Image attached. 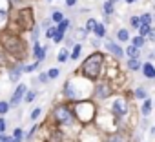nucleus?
I'll return each instance as SVG.
<instances>
[{"label":"nucleus","mask_w":155,"mask_h":142,"mask_svg":"<svg viewBox=\"0 0 155 142\" xmlns=\"http://www.w3.org/2000/svg\"><path fill=\"white\" fill-rule=\"evenodd\" d=\"M79 55H81V46H75V49L71 53V58H79Z\"/></svg>","instance_id":"a878e982"},{"label":"nucleus","mask_w":155,"mask_h":142,"mask_svg":"<svg viewBox=\"0 0 155 142\" xmlns=\"http://www.w3.org/2000/svg\"><path fill=\"white\" fill-rule=\"evenodd\" d=\"M153 18H155V17H153Z\"/></svg>","instance_id":"a19ab883"},{"label":"nucleus","mask_w":155,"mask_h":142,"mask_svg":"<svg viewBox=\"0 0 155 142\" xmlns=\"http://www.w3.org/2000/svg\"><path fill=\"white\" fill-rule=\"evenodd\" d=\"M24 95H26V88H24V86H18V88H17V91H15V95H13V98H11V104H15V106H17V104L24 98Z\"/></svg>","instance_id":"6e6552de"},{"label":"nucleus","mask_w":155,"mask_h":142,"mask_svg":"<svg viewBox=\"0 0 155 142\" xmlns=\"http://www.w3.org/2000/svg\"><path fill=\"white\" fill-rule=\"evenodd\" d=\"M113 111H115L119 117L126 115V111H128V106H126V102H124L122 98H117V100L113 102Z\"/></svg>","instance_id":"423d86ee"},{"label":"nucleus","mask_w":155,"mask_h":142,"mask_svg":"<svg viewBox=\"0 0 155 142\" xmlns=\"http://www.w3.org/2000/svg\"><path fill=\"white\" fill-rule=\"evenodd\" d=\"M126 53L130 55V58H133V56H139V47H135V46H130V47L126 49Z\"/></svg>","instance_id":"ddd939ff"},{"label":"nucleus","mask_w":155,"mask_h":142,"mask_svg":"<svg viewBox=\"0 0 155 142\" xmlns=\"http://www.w3.org/2000/svg\"><path fill=\"white\" fill-rule=\"evenodd\" d=\"M68 58V49H62L60 53H58V62H64Z\"/></svg>","instance_id":"393cba45"},{"label":"nucleus","mask_w":155,"mask_h":142,"mask_svg":"<svg viewBox=\"0 0 155 142\" xmlns=\"http://www.w3.org/2000/svg\"><path fill=\"white\" fill-rule=\"evenodd\" d=\"M55 117L60 124H66V126H71L73 124V111L66 106H58L55 109Z\"/></svg>","instance_id":"20e7f679"},{"label":"nucleus","mask_w":155,"mask_h":142,"mask_svg":"<svg viewBox=\"0 0 155 142\" xmlns=\"http://www.w3.org/2000/svg\"><path fill=\"white\" fill-rule=\"evenodd\" d=\"M95 33H97V37H104V33H106V27H104L102 24H95Z\"/></svg>","instance_id":"2eb2a0df"},{"label":"nucleus","mask_w":155,"mask_h":142,"mask_svg":"<svg viewBox=\"0 0 155 142\" xmlns=\"http://www.w3.org/2000/svg\"><path fill=\"white\" fill-rule=\"evenodd\" d=\"M106 47H108V51H110V53H113L117 58H120V56L124 55V51H122L115 42H111V40H108V42H106Z\"/></svg>","instance_id":"0eeeda50"},{"label":"nucleus","mask_w":155,"mask_h":142,"mask_svg":"<svg viewBox=\"0 0 155 142\" xmlns=\"http://www.w3.org/2000/svg\"><path fill=\"white\" fill-rule=\"evenodd\" d=\"M95 24H97V20L90 18V20H88V24H86V31H91V29H95Z\"/></svg>","instance_id":"412c9836"},{"label":"nucleus","mask_w":155,"mask_h":142,"mask_svg":"<svg viewBox=\"0 0 155 142\" xmlns=\"http://www.w3.org/2000/svg\"><path fill=\"white\" fill-rule=\"evenodd\" d=\"M126 2H128V4H133V2H137V0H126Z\"/></svg>","instance_id":"58836bf2"},{"label":"nucleus","mask_w":155,"mask_h":142,"mask_svg":"<svg viewBox=\"0 0 155 142\" xmlns=\"http://www.w3.org/2000/svg\"><path fill=\"white\" fill-rule=\"evenodd\" d=\"M101 67H102V53H93L91 56L86 58V62L82 64L84 69V75L88 79H97L101 73Z\"/></svg>","instance_id":"f257e3e1"},{"label":"nucleus","mask_w":155,"mask_h":142,"mask_svg":"<svg viewBox=\"0 0 155 142\" xmlns=\"http://www.w3.org/2000/svg\"><path fill=\"white\" fill-rule=\"evenodd\" d=\"M104 11H106L108 15H110V13L113 11V2H111V0H110V2H106V4H104Z\"/></svg>","instance_id":"b1692460"},{"label":"nucleus","mask_w":155,"mask_h":142,"mask_svg":"<svg viewBox=\"0 0 155 142\" xmlns=\"http://www.w3.org/2000/svg\"><path fill=\"white\" fill-rule=\"evenodd\" d=\"M48 75H49V79H55V77H58V69H57V67H55V69H51Z\"/></svg>","instance_id":"72a5a7b5"},{"label":"nucleus","mask_w":155,"mask_h":142,"mask_svg":"<svg viewBox=\"0 0 155 142\" xmlns=\"http://www.w3.org/2000/svg\"><path fill=\"white\" fill-rule=\"evenodd\" d=\"M53 37H55V38H53L55 42H60V40L64 38V33H60V31H57V29H55V35H53Z\"/></svg>","instance_id":"c756f323"},{"label":"nucleus","mask_w":155,"mask_h":142,"mask_svg":"<svg viewBox=\"0 0 155 142\" xmlns=\"http://www.w3.org/2000/svg\"><path fill=\"white\" fill-rule=\"evenodd\" d=\"M4 46H6V49L9 53H13L17 56H22L24 55V46H22V42L17 37H6L4 38Z\"/></svg>","instance_id":"7ed1b4c3"},{"label":"nucleus","mask_w":155,"mask_h":142,"mask_svg":"<svg viewBox=\"0 0 155 142\" xmlns=\"http://www.w3.org/2000/svg\"><path fill=\"white\" fill-rule=\"evenodd\" d=\"M68 26H69V20H60V22H58V29H57V31H60V33H64Z\"/></svg>","instance_id":"f3484780"},{"label":"nucleus","mask_w":155,"mask_h":142,"mask_svg":"<svg viewBox=\"0 0 155 142\" xmlns=\"http://www.w3.org/2000/svg\"><path fill=\"white\" fill-rule=\"evenodd\" d=\"M53 20H55V22H60V20H64V18H62V13L55 11V13H53Z\"/></svg>","instance_id":"473e14b6"},{"label":"nucleus","mask_w":155,"mask_h":142,"mask_svg":"<svg viewBox=\"0 0 155 142\" xmlns=\"http://www.w3.org/2000/svg\"><path fill=\"white\" fill-rule=\"evenodd\" d=\"M6 18H8V13H6V9H0V26H4Z\"/></svg>","instance_id":"5701e85b"},{"label":"nucleus","mask_w":155,"mask_h":142,"mask_svg":"<svg viewBox=\"0 0 155 142\" xmlns=\"http://www.w3.org/2000/svg\"><path fill=\"white\" fill-rule=\"evenodd\" d=\"M142 73H144V77H148V79H155V67H153L151 64H144V66H142Z\"/></svg>","instance_id":"1a4fd4ad"},{"label":"nucleus","mask_w":155,"mask_h":142,"mask_svg":"<svg viewBox=\"0 0 155 142\" xmlns=\"http://www.w3.org/2000/svg\"><path fill=\"white\" fill-rule=\"evenodd\" d=\"M135 97H137V98H146L148 95H146V91H144L142 88H137V89H135Z\"/></svg>","instance_id":"a211bd4d"},{"label":"nucleus","mask_w":155,"mask_h":142,"mask_svg":"<svg viewBox=\"0 0 155 142\" xmlns=\"http://www.w3.org/2000/svg\"><path fill=\"white\" fill-rule=\"evenodd\" d=\"M139 29H140V35L144 37V35L150 33V24H142V26H139Z\"/></svg>","instance_id":"6ab92c4d"},{"label":"nucleus","mask_w":155,"mask_h":142,"mask_svg":"<svg viewBox=\"0 0 155 142\" xmlns=\"http://www.w3.org/2000/svg\"><path fill=\"white\" fill-rule=\"evenodd\" d=\"M142 44H144V38H142V35H140V37H135V38H133V46H135V47H140Z\"/></svg>","instance_id":"aec40b11"},{"label":"nucleus","mask_w":155,"mask_h":142,"mask_svg":"<svg viewBox=\"0 0 155 142\" xmlns=\"http://www.w3.org/2000/svg\"><path fill=\"white\" fill-rule=\"evenodd\" d=\"M8 102H0V115H4V113H8Z\"/></svg>","instance_id":"bb28decb"},{"label":"nucleus","mask_w":155,"mask_h":142,"mask_svg":"<svg viewBox=\"0 0 155 142\" xmlns=\"http://www.w3.org/2000/svg\"><path fill=\"white\" fill-rule=\"evenodd\" d=\"M110 93H111V89H110V86L106 82L99 84L97 89H95V97H99V98H106V97H110Z\"/></svg>","instance_id":"39448f33"},{"label":"nucleus","mask_w":155,"mask_h":142,"mask_svg":"<svg viewBox=\"0 0 155 142\" xmlns=\"http://www.w3.org/2000/svg\"><path fill=\"white\" fill-rule=\"evenodd\" d=\"M117 37H119V40H122V42H124V40H128V31H126V29H120Z\"/></svg>","instance_id":"4be33fe9"},{"label":"nucleus","mask_w":155,"mask_h":142,"mask_svg":"<svg viewBox=\"0 0 155 142\" xmlns=\"http://www.w3.org/2000/svg\"><path fill=\"white\" fill-rule=\"evenodd\" d=\"M38 67V62H35V64H29V66H24L22 67V71H26V73H31V71H35Z\"/></svg>","instance_id":"dca6fc26"},{"label":"nucleus","mask_w":155,"mask_h":142,"mask_svg":"<svg viewBox=\"0 0 155 142\" xmlns=\"http://www.w3.org/2000/svg\"><path fill=\"white\" fill-rule=\"evenodd\" d=\"M108 142H128V137H126L124 133H117V135L110 137V140H108Z\"/></svg>","instance_id":"9d476101"},{"label":"nucleus","mask_w":155,"mask_h":142,"mask_svg":"<svg viewBox=\"0 0 155 142\" xmlns=\"http://www.w3.org/2000/svg\"><path fill=\"white\" fill-rule=\"evenodd\" d=\"M40 111H42L40 108H37V109H33V113H31V118H37V117L40 115Z\"/></svg>","instance_id":"f704fd0d"},{"label":"nucleus","mask_w":155,"mask_h":142,"mask_svg":"<svg viewBox=\"0 0 155 142\" xmlns=\"http://www.w3.org/2000/svg\"><path fill=\"white\" fill-rule=\"evenodd\" d=\"M2 138H4V135H0V140H2Z\"/></svg>","instance_id":"ea45409f"},{"label":"nucleus","mask_w":155,"mask_h":142,"mask_svg":"<svg viewBox=\"0 0 155 142\" xmlns=\"http://www.w3.org/2000/svg\"><path fill=\"white\" fill-rule=\"evenodd\" d=\"M148 37H150V40H151V42H155V29H150Z\"/></svg>","instance_id":"c9c22d12"},{"label":"nucleus","mask_w":155,"mask_h":142,"mask_svg":"<svg viewBox=\"0 0 155 142\" xmlns=\"http://www.w3.org/2000/svg\"><path fill=\"white\" fill-rule=\"evenodd\" d=\"M48 79H49V75H48V73H40V77H38V82L46 84V82H48Z\"/></svg>","instance_id":"2f4dec72"},{"label":"nucleus","mask_w":155,"mask_h":142,"mask_svg":"<svg viewBox=\"0 0 155 142\" xmlns=\"http://www.w3.org/2000/svg\"><path fill=\"white\" fill-rule=\"evenodd\" d=\"M6 129V122H4V118H0V133H2Z\"/></svg>","instance_id":"e433bc0d"},{"label":"nucleus","mask_w":155,"mask_h":142,"mask_svg":"<svg viewBox=\"0 0 155 142\" xmlns=\"http://www.w3.org/2000/svg\"><path fill=\"white\" fill-rule=\"evenodd\" d=\"M131 26L133 27H139L140 26V17H131Z\"/></svg>","instance_id":"c85d7f7f"},{"label":"nucleus","mask_w":155,"mask_h":142,"mask_svg":"<svg viewBox=\"0 0 155 142\" xmlns=\"http://www.w3.org/2000/svg\"><path fill=\"white\" fill-rule=\"evenodd\" d=\"M151 22V15H142L140 17V24H150Z\"/></svg>","instance_id":"cd10ccee"},{"label":"nucleus","mask_w":155,"mask_h":142,"mask_svg":"<svg viewBox=\"0 0 155 142\" xmlns=\"http://www.w3.org/2000/svg\"><path fill=\"white\" fill-rule=\"evenodd\" d=\"M24 100H26V102H33V100H35V93H33V91H29V93H26V97H24Z\"/></svg>","instance_id":"7c9ffc66"},{"label":"nucleus","mask_w":155,"mask_h":142,"mask_svg":"<svg viewBox=\"0 0 155 142\" xmlns=\"http://www.w3.org/2000/svg\"><path fill=\"white\" fill-rule=\"evenodd\" d=\"M128 67H130L131 71H137V69L140 67V62H139V58H137V56L130 58V62H128Z\"/></svg>","instance_id":"9b49d317"},{"label":"nucleus","mask_w":155,"mask_h":142,"mask_svg":"<svg viewBox=\"0 0 155 142\" xmlns=\"http://www.w3.org/2000/svg\"><path fill=\"white\" fill-rule=\"evenodd\" d=\"M20 73H22V69H11V71H9V79H11L13 82H17V80L20 79Z\"/></svg>","instance_id":"f8f14e48"},{"label":"nucleus","mask_w":155,"mask_h":142,"mask_svg":"<svg viewBox=\"0 0 155 142\" xmlns=\"http://www.w3.org/2000/svg\"><path fill=\"white\" fill-rule=\"evenodd\" d=\"M75 111H77V117H79L82 122H90L93 118V111L95 108L90 104V102H79L75 106Z\"/></svg>","instance_id":"f03ea898"},{"label":"nucleus","mask_w":155,"mask_h":142,"mask_svg":"<svg viewBox=\"0 0 155 142\" xmlns=\"http://www.w3.org/2000/svg\"><path fill=\"white\" fill-rule=\"evenodd\" d=\"M150 111H151V100L146 98V102L142 104V115H150Z\"/></svg>","instance_id":"4468645a"},{"label":"nucleus","mask_w":155,"mask_h":142,"mask_svg":"<svg viewBox=\"0 0 155 142\" xmlns=\"http://www.w3.org/2000/svg\"><path fill=\"white\" fill-rule=\"evenodd\" d=\"M75 2H77V0H66V4H68V6H73Z\"/></svg>","instance_id":"4c0bfd02"}]
</instances>
